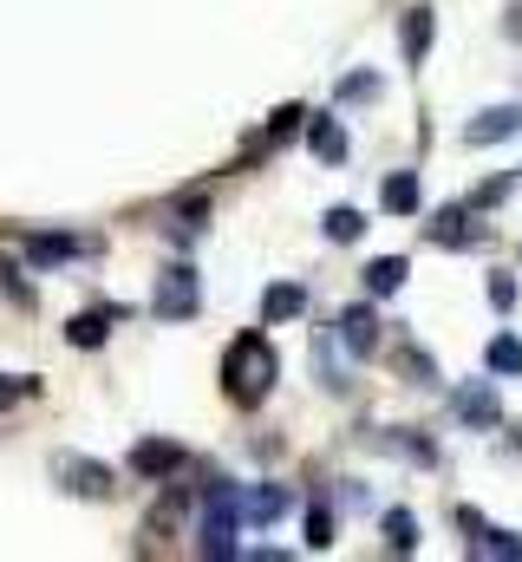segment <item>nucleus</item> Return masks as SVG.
I'll return each mask as SVG.
<instances>
[{
  "label": "nucleus",
  "instance_id": "b1692460",
  "mask_svg": "<svg viewBox=\"0 0 522 562\" xmlns=\"http://www.w3.org/2000/svg\"><path fill=\"white\" fill-rule=\"evenodd\" d=\"M13 393H33V380H7V373H0V406H7Z\"/></svg>",
  "mask_w": 522,
  "mask_h": 562
},
{
  "label": "nucleus",
  "instance_id": "6e6552de",
  "mask_svg": "<svg viewBox=\"0 0 522 562\" xmlns=\"http://www.w3.org/2000/svg\"><path fill=\"white\" fill-rule=\"evenodd\" d=\"M431 40H438V20H431V7H411V13H405V59L418 66V59L431 53Z\"/></svg>",
  "mask_w": 522,
  "mask_h": 562
},
{
  "label": "nucleus",
  "instance_id": "9d476101",
  "mask_svg": "<svg viewBox=\"0 0 522 562\" xmlns=\"http://www.w3.org/2000/svg\"><path fill=\"white\" fill-rule=\"evenodd\" d=\"M287 504H294V497H287L281 484H261V491H249L242 517H249V524H274V517H287Z\"/></svg>",
  "mask_w": 522,
  "mask_h": 562
},
{
  "label": "nucleus",
  "instance_id": "f8f14e48",
  "mask_svg": "<svg viewBox=\"0 0 522 562\" xmlns=\"http://www.w3.org/2000/svg\"><path fill=\"white\" fill-rule=\"evenodd\" d=\"M300 307H307V294H300L294 281H274V288L261 294V314H268V321H294Z\"/></svg>",
  "mask_w": 522,
  "mask_h": 562
},
{
  "label": "nucleus",
  "instance_id": "393cba45",
  "mask_svg": "<svg viewBox=\"0 0 522 562\" xmlns=\"http://www.w3.org/2000/svg\"><path fill=\"white\" fill-rule=\"evenodd\" d=\"M510 33L522 40V7H510Z\"/></svg>",
  "mask_w": 522,
  "mask_h": 562
},
{
  "label": "nucleus",
  "instance_id": "dca6fc26",
  "mask_svg": "<svg viewBox=\"0 0 522 562\" xmlns=\"http://www.w3.org/2000/svg\"><path fill=\"white\" fill-rule=\"evenodd\" d=\"M386 543L405 557V550H418V517L411 510H386Z\"/></svg>",
  "mask_w": 522,
  "mask_h": 562
},
{
  "label": "nucleus",
  "instance_id": "aec40b11",
  "mask_svg": "<svg viewBox=\"0 0 522 562\" xmlns=\"http://www.w3.org/2000/svg\"><path fill=\"white\" fill-rule=\"evenodd\" d=\"M327 543H333V517L314 504V510H307V550H327Z\"/></svg>",
  "mask_w": 522,
  "mask_h": 562
},
{
  "label": "nucleus",
  "instance_id": "7ed1b4c3",
  "mask_svg": "<svg viewBox=\"0 0 522 562\" xmlns=\"http://www.w3.org/2000/svg\"><path fill=\"white\" fill-rule=\"evenodd\" d=\"M59 477H66V491H79V497H112V471L105 464H92V458H79V451H59V464H53Z\"/></svg>",
  "mask_w": 522,
  "mask_h": 562
},
{
  "label": "nucleus",
  "instance_id": "a211bd4d",
  "mask_svg": "<svg viewBox=\"0 0 522 562\" xmlns=\"http://www.w3.org/2000/svg\"><path fill=\"white\" fill-rule=\"evenodd\" d=\"M490 373H522V340L517 334H497V340H490Z\"/></svg>",
  "mask_w": 522,
  "mask_h": 562
},
{
  "label": "nucleus",
  "instance_id": "f257e3e1",
  "mask_svg": "<svg viewBox=\"0 0 522 562\" xmlns=\"http://www.w3.org/2000/svg\"><path fill=\"white\" fill-rule=\"evenodd\" d=\"M274 380H281V353H274L268 334H242V340L223 353V393H229L236 406H261V400L274 393Z\"/></svg>",
  "mask_w": 522,
  "mask_h": 562
},
{
  "label": "nucleus",
  "instance_id": "ddd939ff",
  "mask_svg": "<svg viewBox=\"0 0 522 562\" xmlns=\"http://www.w3.org/2000/svg\"><path fill=\"white\" fill-rule=\"evenodd\" d=\"M379 203H386L392 216H411V210H418V177H411V170L386 177V196H379Z\"/></svg>",
  "mask_w": 522,
  "mask_h": 562
},
{
  "label": "nucleus",
  "instance_id": "2eb2a0df",
  "mask_svg": "<svg viewBox=\"0 0 522 562\" xmlns=\"http://www.w3.org/2000/svg\"><path fill=\"white\" fill-rule=\"evenodd\" d=\"M105 327H112V307H99V314H79L66 334H72V347H105Z\"/></svg>",
  "mask_w": 522,
  "mask_h": 562
},
{
  "label": "nucleus",
  "instance_id": "4be33fe9",
  "mask_svg": "<svg viewBox=\"0 0 522 562\" xmlns=\"http://www.w3.org/2000/svg\"><path fill=\"white\" fill-rule=\"evenodd\" d=\"M490 301H497V307H517V281L497 276V281H490Z\"/></svg>",
  "mask_w": 522,
  "mask_h": 562
},
{
  "label": "nucleus",
  "instance_id": "f03ea898",
  "mask_svg": "<svg viewBox=\"0 0 522 562\" xmlns=\"http://www.w3.org/2000/svg\"><path fill=\"white\" fill-rule=\"evenodd\" d=\"M196 301H203V294H196V269H183V262H177V269H163V276H157V301H150V307H157L163 321H190V314H196Z\"/></svg>",
  "mask_w": 522,
  "mask_h": 562
},
{
  "label": "nucleus",
  "instance_id": "6ab92c4d",
  "mask_svg": "<svg viewBox=\"0 0 522 562\" xmlns=\"http://www.w3.org/2000/svg\"><path fill=\"white\" fill-rule=\"evenodd\" d=\"M360 229H366L360 210H327V236H333V243H360Z\"/></svg>",
  "mask_w": 522,
  "mask_h": 562
},
{
  "label": "nucleus",
  "instance_id": "39448f33",
  "mask_svg": "<svg viewBox=\"0 0 522 562\" xmlns=\"http://www.w3.org/2000/svg\"><path fill=\"white\" fill-rule=\"evenodd\" d=\"M183 464V451L170 445V438H144V445H130V471L137 477H170Z\"/></svg>",
  "mask_w": 522,
  "mask_h": 562
},
{
  "label": "nucleus",
  "instance_id": "4468645a",
  "mask_svg": "<svg viewBox=\"0 0 522 562\" xmlns=\"http://www.w3.org/2000/svg\"><path fill=\"white\" fill-rule=\"evenodd\" d=\"M26 256L53 269V262H72V256H79V243H72V236H26Z\"/></svg>",
  "mask_w": 522,
  "mask_h": 562
},
{
  "label": "nucleus",
  "instance_id": "f3484780",
  "mask_svg": "<svg viewBox=\"0 0 522 562\" xmlns=\"http://www.w3.org/2000/svg\"><path fill=\"white\" fill-rule=\"evenodd\" d=\"M398 281H405V256H379V262L366 269V288H373V294H398Z\"/></svg>",
  "mask_w": 522,
  "mask_h": 562
},
{
  "label": "nucleus",
  "instance_id": "5701e85b",
  "mask_svg": "<svg viewBox=\"0 0 522 562\" xmlns=\"http://www.w3.org/2000/svg\"><path fill=\"white\" fill-rule=\"evenodd\" d=\"M373 86H379V79H373V72H353V79H347V86H340V92H347V99H366V92H373Z\"/></svg>",
  "mask_w": 522,
  "mask_h": 562
},
{
  "label": "nucleus",
  "instance_id": "20e7f679",
  "mask_svg": "<svg viewBox=\"0 0 522 562\" xmlns=\"http://www.w3.org/2000/svg\"><path fill=\"white\" fill-rule=\"evenodd\" d=\"M517 132H522L517 105H490V112H477V119L464 125V138L470 144H503V138H517Z\"/></svg>",
  "mask_w": 522,
  "mask_h": 562
},
{
  "label": "nucleus",
  "instance_id": "1a4fd4ad",
  "mask_svg": "<svg viewBox=\"0 0 522 562\" xmlns=\"http://www.w3.org/2000/svg\"><path fill=\"white\" fill-rule=\"evenodd\" d=\"M431 243H444V249H470V243H477V229H470V210H438V223H431Z\"/></svg>",
  "mask_w": 522,
  "mask_h": 562
},
{
  "label": "nucleus",
  "instance_id": "9b49d317",
  "mask_svg": "<svg viewBox=\"0 0 522 562\" xmlns=\"http://www.w3.org/2000/svg\"><path fill=\"white\" fill-rule=\"evenodd\" d=\"M307 144H314L320 164H340V157H347V132H340V119H314V125H307Z\"/></svg>",
  "mask_w": 522,
  "mask_h": 562
},
{
  "label": "nucleus",
  "instance_id": "412c9836",
  "mask_svg": "<svg viewBox=\"0 0 522 562\" xmlns=\"http://www.w3.org/2000/svg\"><path fill=\"white\" fill-rule=\"evenodd\" d=\"M300 119H307L300 105H281V112L268 119V138H274V144H281V138H294V132H300Z\"/></svg>",
  "mask_w": 522,
  "mask_h": 562
},
{
  "label": "nucleus",
  "instance_id": "423d86ee",
  "mask_svg": "<svg viewBox=\"0 0 522 562\" xmlns=\"http://www.w3.org/2000/svg\"><path fill=\"white\" fill-rule=\"evenodd\" d=\"M340 340H347L360 360L379 353V314H373V307H347V314H340Z\"/></svg>",
  "mask_w": 522,
  "mask_h": 562
},
{
  "label": "nucleus",
  "instance_id": "0eeeda50",
  "mask_svg": "<svg viewBox=\"0 0 522 562\" xmlns=\"http://www.w3.org/2000/svg\"><path fill=\"white\" fill-rule=\"evenodd\" d=\"M457 419L464 425H497L503 419V406H497L490 386H457Z\"/></svg>",
  "mask_w": 522,
  "mask_h": 562
}]
</instances>
